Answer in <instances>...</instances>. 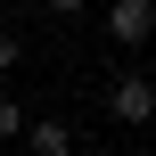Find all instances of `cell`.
Listing matches in <instances>:
<instances>
[{"label":"cell","instance_id":"cell-1","mask_svg":"<svg viewBox=\"0 0 156 156\" xmlns=\"http://www.w3.org/2000/svg\"><path fill=\"white\" fill-rule=\"evenodd\" d=\"M107 115L140 132V123L156 115V82H148V74H115V82H107Z\"/></svg>","mask_w":156,"mask_h":156},{"label":"cell","instance_id":"cell-2","mask_svg":"<svg viewBox=\"0 0 156 156\" xmlns=\"http://www.w3.org/2000/svg\"><path fill=\"white\" fill-rule=\"evenodd\" d=\"M107 33H115L123 49L156 41V0H115V8H107Z\"/></svg>","mask_w":156,"mask_h":156},{"label":"cell","instance_id":"cell-3","mask_svg":"<svg viewBox=\"0 0 156 156\" xmlns=\"http://www.w3.org/2000/svg\"><path fill=\"white\" fill-rule=\"evenodd\" d=\"M25 148L33 156H74V132L66 123H25Z\"/></svg>","mask_w":156,"mask_h":156},{"label":"cell","instance_id":"cell-4","mask_svg":"<svg viewBox=\"0 0 156 156\" xmlns=\"http://www.w3.org/2000/svg\"><path fill=\"white\" fill-rule=\"evenodd\" d=\"M0 140H25V107H16L8 90H0Z\"/></svg>","mask_w":156,"mask_h":156},{"label":"cell","instance_id":"cell-5","mask_svg":"<svg viewBox=\"0 0 156 156\" xmlns=\"http://www.w3.org/2000/svg\"><path fill=\"white\" fill-rule=\"evenodd\" d=\"M16 58H25V49H16V33H8V25H0V74H8V66H16Z\"/></svg>","mask_w":156,"mask_h":156},{"label":"cell","instance_id":"cell-6","mask_svg":"<svg viewBox=\"0 0 156 156\" xmlns=\"http://www.w3.org/2000/svg\"><path fill=\"white\" fill-rule=\"evenodd\" d=\"M49 8H66V16H74V8H82V0H49Z\"/></svg>","mask_w":156,"mask_h":156}]
</instances>
